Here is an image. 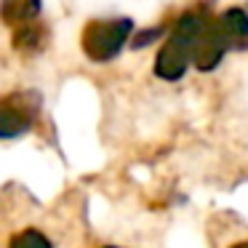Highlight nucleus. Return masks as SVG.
<instances>
[{
    "label": "nucleus",
    "instance_id": "nucleus-3",
    "mask_svg": "<svg viewBox=\"0 0 248 248\" xmlns=\"http://www.w3.org/2000/svg\"><path fill=\"white\" fill-rule=\"evenodd\" d=\"M136 30L131 16L115 19H88L80 30V51L93 64H112L125 48L128 38Z\"/></svg>",
    "mask_w": 248,
    "mask_h": 248
},
{
    "label": "nucleus",
    "instance_id": "nucleus-11",
    "mask_svg": "<svg viewBox=\"0 0 248 248\" xmlns=\"http://www.w3.org/2000/svg\"><path fill=\"white\" fill-rule=\"evenodd\" d=\"M246 11H248V8H246Z\"/></svg>",
    "mask_w": 248,
    "mask_h": 248
},
{
    "label": "nucleus",
    "instance_id": "nucleus-4",
    "mask_svg": "<svg viewBox=\"0 0 248 248\" xmlns=\"http://www.w3.org/2000/svg\"><path fill=\"white\" fill-rule=\"evenodd\" d=\"M40 112H43V96L32 88L0 96V141L27 136L38 125Z\"/></svg>",
    "mask_w": 248,
    "mask_h": 248
},
{
    "label": "nucleus",
    "instance_id": "nucleus-5",
    "mask_svg": "<svg viewBox=\"0 0 248 248\" xmlns=\"http://www.w3.org/2000/svg\"><path fill=\"white\" fill-rule=\"evenodd\" d=\"M51 46V27L40 19L24 22L19 27H14L11 32V48L16 51L22 59H35Z\"/></svg>",
    "mask_w": 248,
    "mask_h": 248
},
{
    "label": "nucleus",
    "instance_id": "nucleus-1",
    "mask_svg": "<svg viewBox=\"0 0 248 248\" xmlns=\"http://www.w3.org/2000/svg\"><path fill=\"white\" fill-rule=\"evenodd\" d=\"M208 19H211L208 3L184 8L173 19V24L168 27L166 38L160 40V48L155 54V64H152L155 78H160L163 83H176L187 75V70L192 67L195 46H198Z\"/></svg>",
    "mask_w": 248,
    "mask_h": 248
},
{
    "label": "nucleus",
    "instance_id": "nucleus-6",
    "mask_svg": "<svg viewBox=\"0 0 248 248\" xmlns=\"http://www.w3.org/2000/svg\"><path fill=\"white\" fill-rule=\"evenodd\" d=\"M43 0H0V24L3 27H19L24 22L40 19Z\"/></svg>",
    "mask_w": 248,
    "mask_h": 248
},
{
    "label": "nucleus",
    "instance_id": "nucleus-2",
    "mask_svg": "<svg viewBox=\"0 0 248 248\" xmlns=\"http://www.w3.org/2000/svg\"><path fill=\"white\" fill-rule=\"evenodd\" d=\"M232 51H248V11L240 6H230L208 19L195 46L192 67L203 75L216 72Z\"/></svg>",
    "mask_w": 248,
    "mask_h": 248
},
{
    "label": "nucleus",
    "instance_id": "nucleus-9",
    "mask_svg": "<svg viewBox=\"0 0 248 248\" xmlns=\"http://www.w3.org/2000/svg\"><path fill=\"white\" fill-rule=\"evenodd\" d=\"M230 248H248V240H237V243H232Z\"/></svg>",
    "mask_w": 248,
    "mask_h": 248
},
{
    "label": "nucleus",
    "instance_id": "nucleus-10",
    "mask_svg": "<svg viewBox=\"0 0 248 248\" xmlns=\"http://www.w3.org/2000/svg\"><path fill=\"white\" fill-rule=\"evenodd\" d=\"M102 248H120V246H102Z\"/></svg>",
    "mask_w": 248,
    "mask_h": 248
},
{
    "label": "nucleus",
    "instance_id": "nucleus-8",
    "mask_svg": "<svg viewBox=\"0 0 248 248\" xmlns=\"http://www.w3.org/2000/svg\"><path fill=\"white\" fill-rule=\"evenodd\" d=\"M8 248H54V243L38 227H24L8 237Z\"/></svg>",
    "mask_w": 248,
    "mask_h": 248
},
{
    "label": "nucleus",
    "instance_id": "nucleus-7",
    "mask_svg": "<svg viewBox=\"0 0 248 248\" xmlns=\"http://www.w3.org/2000/svg\"><path fill=\"white\" fill-rule=\"evenodd\" d=\"M168 27H171L168 22H160V24H150V27L134 30V32H131V38H128V48H134V51H144V48H150V46L160 43V40L166 38Z\"/></svg>",
    "mask_w": 248,
    "mask_h": 248
}]
</instances>
